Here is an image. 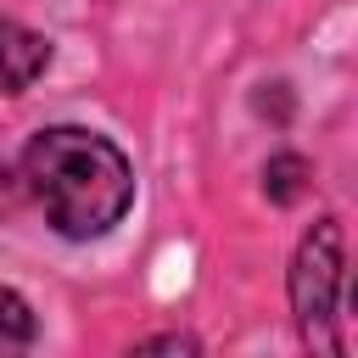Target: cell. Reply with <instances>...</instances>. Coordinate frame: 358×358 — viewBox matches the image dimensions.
Listing matches in <instances>:
<instances>
[{"mask_svg": "<svg viewBox=\"0 0 358 358\" xmlns=\"http://www.w3.org/2000/svg\"><path fill=\"white\" fill-rule=\"evenodd\" d=\"M17 173H22L28 201L45 213V224L67 241L106 235L134 201L129 157L106 134H90V129H73V123L34 134L22 145Z\"/></svg>", "mask_w": 358, "mask_h": 358, "instance_id": "1", "label": "cell"}, {"mask_svg": "<svg viewBox=\"0 0 358 358\" xmlns=\"http://www.w3.org/2000/svg\"><path fill=\"white\" fill-rule=\"evenodd\" d=\"M336 291H341V224L319 218L291 263V302H296V324L302 341L319 352H336Z\"/></svg>", "mask_w": 358, "mask_h": 358, "instance_id": "2", "label": "cell"}, {"mask_svg": "<svg viewBox=\"0 0 358 358\" xmlns=\"http://www.w3.org/2000/svg\"><path fill=\"white\" fill-rule=\"evenodd\" d=\"M50 62V39L0 17V95H22Z\"/></svg>", "mask_w": 358, "mask_h": 358, "instance_id": "3", "label": "cell"}, {"mask_svg": "<svg viewBox=\"0 0 358 358\" xmlns=\"http://www.w3.org/2000/svg\"><path fill=\"white\" fill-rule=\"evenodd\" d=\"M34 336H39V324H34V308L11 291V285H0V358L6 352H22V347H34Z\"/></svg>", "mask_w": 358, "mask_h": 358, "instance_id": "4", "label": "cell"}, {"mask_svg": "<svg viewBox=\"0 0 358 358\" xmlns=\"http://www.w3.org/2000/svg\"><path fill=\"white\" fill-rule=\"evenodd\" d=\"M302 173H308V162L302 157H280V162H268V196H280V201H291L296 190H302Z\"/></svg>", "mask_w": 358, "mask_h": 358, "instance_id": "5", "label": "cell"}, {"mask_svg": "<svg viewBox=\"0 0 358 358\" xmlns=\"http://www.w3.org/2000/svg\"><path fill=\"white\" fill-rule=\"evenodd\" d=\"M140 347H157V352H196L190 336H151V341H140Z\"/></svg>", "mask_w": 358, "mask_h": 358, "instance_id": "6", "label": "cell"}]
</instances>
